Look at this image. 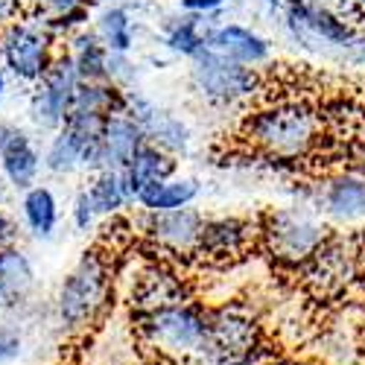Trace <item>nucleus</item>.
Segmentation results:
<instances>
[{"instance_id":"obj_1","label":"nucleus","mask_w":365,"mask_h":365,"mask_svg":"<svg viewBox=\"0 0 365 365\" xmlns=\"http://www.w3.org/2000/svg\"><path fill=\"white\" fill-rule=\"evenodd\" d=\"M240 132L266 155L295 161L322 143V117L304 100H278L242 117Z\"/></svg>"},{"instance_id":"obj_2","label":"nucleus","mask_w":365,"mask_h":365,"mask_svg":"<svg viewBox=\"0 0 365 365\" xmlns=\"http://www.w3.org/2000/svg\"><path fill=\"white\" fill-rule=\"evenodd\" d=\"M114 269L106 252L91 249L68 272L56 295V319L65 333H85L94 327L111 304Z\"/></svg>"},{"instance_id":"obj_3","label":"nucleus","mask_w":365,"mask_h":365,"mask_svg":"<svg viewBox=\"0 0 365 365\" xmlns=\"http://www.w3.org/2000/svg\"><path fill=\"white\" fill-rule=\"evenodd\" d=\"M199 354H205L210 365H255L263 354V330L246 307L225 304L207 313Z\"/></svg>"},{"instance_id":"obj_4","label":"nucleus","mask_w":365,"mask_h":365,"mask_svg":"<svg viewBox=\"0 0 365 365\" xmlns=\"http://www.w3.org/2000/svg\"><path fill=\"white\" fill-rule=\"evenodd\" d=\"M324 231H327L324 225H319L310 214L295 210V207L272 210V214H266L263 228H260L269 255L289 266L307 263L316 255V249L327 240Z\"/></svg>"},{"instance_id":"obj_5","label":"nucleus","mask_w":365,"mask_h":365,"mask_svg":"<svg viewBox=\"0 0 365 365\" xmlns=\"http://www.w3.org/2000/svg\"><path fill=\"white\" fill-rule=\"evenodd\" d=\"M193 85L207 103L234 106V103H242V100L257 94L260 76L252 68L237 65L231 58L205 47L193 58Z\"/></svg>"},{"instance_id":"obj_6","label":"nucleus","mask_w":365,"mask_h":365,"mask_svg":"<svg viewBox=\"0 0 365 365\" xmlns=\"http://www.w3.org/2000/svg\"><path fill=\"white\" fill-rule=\"evenodd\" d=\"M140 333L149 345H155L170 354H196L205 342V324L207 313H202L196 304H181L173 310H161L152 316H140Z\"/></svg>"},{"instance_id":"obj_7","label":"nucleus","mask_w":365,"mask_h":365,"mask_svg":"<svg viewBox=\"0 0 365 365\" xmlns=\"http://www.w3.org/2000/svg\"><path fill=\"white\" fill-rule=\"evenodd\" d=\"M129 301L140 319V316H152L161 310L181 307V304H190V287L167 266H146L132 284Z\"/></svg>"},{"instance_id":"obj_8","label":"nucleus","mask_w":365,"mask_h":365,"mask_svg":"<svg viewBox=\"0 0 365 365\" xmlns=\"http://www.w3.org/2000/svg\"><path fill=\"white\" fill-rule=\"evenodd\" d=\"M252 242H255V228L246 220H237V217L205 220L196 242V255H202L214 266H228L240 257H246Z\"/></svg>"},{"instance_id":"obj_9","label":"nucleus","mask_w":365,"mask_h":365,"mask_svg":"<svg viewBox=\"0 0 365 365\" xmlns=\"http://www.w3.org/2000/svg\"><path fill=\"white\" fill-rule=\"evenodd\" d=\"M129 120H135L138 129L143 132V140L149 146H158L161 152H185L190 143V132L187 126L175 120L170 111L152 106L143 97H126V111Z\"/></svg>"},{"instance_id":"obj_10","label":"nucleus","mask_w":365,"mask_h":365,"mask_svg":"<svg viewBox=\"0 0 365 365\" xmlns=\"http://www.w3.org/2000/svg\"><path fill=\"white\" fill-rule=\"evenodd\" d=\"M202 222L205 220L199 210L181 207V210H167V214H146L143 228H146V237L158 249L173 255H196Z\"/></svg>"},{"instance_id":"obj_11","label":"nucleus","mask_w":365,"mask_h":365,"mask_svg":"<svg viewBox=\"0 0 365 365\" xmlns=\"http://www.w3.org/2000/svg\"><path fill=\"white\" fill-rule=\"evenodd\" d=\"M36 292V269L18 246L0 249V313L12 322L29 307Z\"/></svg>"},{"instance_id":"obj_12","label":"nucleus","mask_w":365,"mask_h":365,"mask_svg":"<svg viewBox=\"0 0 365 365\" xmlns=\"http://www.w3.org/2000/svg\"><path fill=\"white\" fill-rule=\"evenodd\" d=\"M76 85H79V76H76L71 56L56 58V62L50 65V71L41 76V94H38V103H36V117L44 126H62L68 120Z\"/></svg>"},{"instance_id":"obj_13","label":"nucleus","mask_w":365,"mask_h":365,"mask_svg":"<svg viewBox=\"0 0 365 365\" xmlns=\"http://www.w3.org/2000/svg\"><path fill=\"white\" fill-rule=\"evenodd\" d=\"M307 266V281L316 292H339L356 278V257L339 240H324L316 255L304 263Z\"/></svg>"},{"instance_id":"obj_14","label":"nucleus","mask_w":365,"mask_h":365,"mask_svg":"<svg viewBox=\"0 0 365 365\" xmlns=\"http://www.w3.org/2000/svg\"><path fill=\"white\" fill-rule=\"evenodd\" d=\"M143 132L138 129L135 120H129L126 114H114L108 117V123L103 129V140H100V152H97V167L100 173H123L132 158L138 155V149L143 146Z\"/></svg>"},{"instance_id":"obj_15","label":"nucleus","mask_w":365,"mask_h":365,"mask_svg":"<svg viewBox=\"0 0 365 365\" xmlns=\"http://www.w3.org/2000/svg\"><path fill=\"white\" fill-rule=\"evenodd\" d=\"M4 53H6L9 68L21 79H41L53 65L47 38L29 26H12L9 29L6 41H4Z\"/></svg>"},{"instance_id":"obj_16","label":"nucleus","mask_w":365,"mask_h":365,"mask_svg":"<svg viewBox=\"0 0 365 365\" xmlns=\"http://www.w3.org/2000/svg\"><path fill=\"white\" fill-rule=\"evenodd\" d=\"M205 47L231 58L237 65H246V68L260 65L269 58V41L246 26H237V24H225V26H217L214 33H207Z\"/></svg>"},{"instance_id":"obj_17","label":"nucleus","mask_w":365,"mask_h":365,"mask_svg":"<svg viewBox=\"0 0 365 365\" xmlns=\"http://www.w3.org/2000/svg\"><path fill=\"white\" fill-rule=\"evenodd\" d=\"M173 173H175L173 155L161 152L158 146L143 143V146L138 149V155L132 158V164H129L123 173H120V178H123L126 196L135 199L140 190H146L149 185H158V181H167Z\"/></svg>"},{"instance_id":"obj_18","label":"nucleus","mask_w":365,"mask_h":365,"mask_svg":"<svg viewBox=\"0 0 365 365\" xmlns=\"http://www.w3.org/2000/svg\"><path fill=\"white\" fill-rule=\"evenodd\" d=\"M0 161L15 187H29L38 173V155L26 135L15 126H0Z\"/></svg>"},{"instance_id":"obj_19","label":"nucleus","mask_w":365,"mask_h":365,"mask_svg":"<svg viewBox=\"0 0 365 365\" xmlns=\"http://www.w3.org/2000/svg\"><path fill=\"white\" fill-rule=\"evenodd\" d=\"M289 21L298 24V26H307L310 33H316L319 38L330 41V44H354L356 41V33L333 12L327 9H319L313 6L310 0H301V4H289Z\"/></svg>"},{"instance_id":"obj_20","label":"nucleus","mask_w":365,"mask_h":365,"mask_svg":"<svg viewBox=\"0 0 365 365\" xmlns=\"http://www.w3.org/2000/svg\"><path fill=\"white\" fill-rule=\"evenodd\" d=\"M196 196H199V185L193 178H178V181L167 178V181H158V185H149L135 199L146 214H167V210L190 207Z\"/></svg>"},{"instance_id":"obj_21","label":"nucleus","mask_w":365,"mask_h":365,"mask_svg":"<svg viewBox=\"0 0 365 365\" xmlns=\"http://www.w3.org/2000/svg\"><path fill=\"white\" fill-rule=\"evenodd\" d=\"M324 207L336 220L365 217V181L359 175H336L324 190Z\"/></svg>"},{"instance_id":"obj_22","label":"nucleus","mask_w":365,"mask_h":365,"mask_svg":"<svg viewBox=\"0 0 365 365\" xmlns=\"http://www.w3.org/2000/svg\"><path fill=\"white\" fill-rule=\"evenodd\" d=\"M71 111L79 114H103L114 117L126 111V94H120L114 85H100V82H79Z\"/></svg>"},{"instance_id":"obj_23","label":"nucleus","mask_w":365,"mask_h":365,"mask_svg":"<svg viewBox=\"0 0 365 365\" xmlns=\"http://www.w3.org/2000/svg\"><path fill=\"white\" fill-rule=\"evenodd\" d=\"M24 220L36 237H50L58 222V205L47 187H29L24 196Z\"/></svg>"},{"instance_id":"obj_24","label":"nucleus","mask_w":365,"mask_h":365,"mask_svg":"<svg viewBox=\"0 0 365 365\" xmlns=\"http://www.w3.org/2000/svg\"><path fill=\"white\" fill-rule=\"evenodd\" d=\"M71 62L76 68L79 82H100L108 76V50L100 44L97 36H79Z\"/></svg>"},{"instance_id":"obj_25","label":"nucleus","mask_w":365,"mask_h":365,"mask_svg":"<svg viewBox=\"0 0 365 365\" xmlns=\"http://www.w3.org/2000/svg\"><path fill=\"white\" fill-rule=\"evenodd\" d=\"M85 196L91 199V205H94L97 214H108V217H114L129 199L126 187H123V178H120L117 173H100L94 178V185L85 190Z\"/></svg>"},{"instance_id":"obj_26","label":"nucleus","mask_w":365,"mask_h":365,"mask_svg":"<svg viewBox=\"0 0 365 365\" xmlns=\"http://www.w3.org/2000/svg\"><path fill=\"white\" fill-rule=\"evenodd\" d=\"M100 44L114 56H123L132 50V21L126 9H108L100 21Z\"/></svg>"},{"instance_id":"obj_27","label":"nucleus","mask_w":365,"mask_h":365,"mask_svg":"<svg viewBox=\"0 0 365 365\" xmlns=\"http://www.w3.org/2000/svg\"><path fill=\"white\" fill-rule=\"evenodd\" d=\"M167 47L181 53V56H190L196 58L202 50H205V36L199 33V26L193 18H185V21H178L167 29Z\"/></svg>"},{"instance_id":"obj_28","label":"nucleus","mask_w":365,"mask_h":365,"mask_svg":"<svg viewBox=\"0 0 365 365\" xmlns=\"http://www.w3.org/2000/svg\"><path fill=\"white\" fill-rule=\"evenodd\" d=\"M24 356V330L12 319H0V365H15Z\"/></svg>"},{"instance_id":"obj_29","label":"nucleus","mask_w":365,"mask_h":365,"mask_svg":"<svg viewBox=\"0 0 365 365\" xmlns=\"http://www.w3.org/2000/svg\"><path fill=\"white\" fill-rule=\"evenodd\" d=\"M94 220H97L94 205H91V199H88L85 193H79V196H76V207H73V222H76V228H79V231H88Z\"/></svg>"},{"instance_id":"obj_30","label":"nucleus","mask_w":365,"mask_h":365,"mask_svg":"<svg viewBox=\"0 0 365 365\" xmlns=\"http://www.w3.org/2000/svg\"><path fill=\"white\" fill-rule=\"evenodd\" d=\"M225 4V0H181V6L187 12H214Z\"/></svg>"},{"instance_id":"obj_31","label":"nucleus","mask_w":365,"mask_h":365,"mask_svg":"<svg viewBox=\"0 0 365 365\" xmlns=\"http://www.w3.org/2000/svg\"><path fill=\"white\" fill-rule=\"evenodd\" d=\"M12 237H15V228H12V222L6 220L4 210H0V249L12 246Z\"/></svg>"},{"instance_id":"obj_32","label":"nucleus","mask_w":365,"mask_h":365,"mask_svg":"<svg viewBox=\"0 0 365 365\" xmlns=\"http://www.w3.org/2000/svg\"><path fill=\"white\" fill-rule=\"evenodd\" d=\"M354 161H356V175L365 181V132L354 146Z\"/></svg>"},{"instance_id":"obj_33","label":"nucleus","mask_w":365,"mask_h":365,"mask_svg":"<svg viewBox=\"0 0 365 365\" xmlns=\"http://www.w3.org/2000/svg\"><path fill=\"white\" fill-rule=\"evenodd\" d=\"M47 4H50L53 9H58L62 15H68L71 9H76V6H79V0H47Z\"/></svg>"},{"instance_id":"obj_34","label":"nucleus","mask_w":365,"mask_h":365,"mask_svg":"<svg viewBox=\"0 0 365 365\" xmlns=\"http://www.w3.org/2000/svg\"><path fill=\"white\" fill-rule=\"evenodd\" d=\"M18 9V0H0V18H9Z\"/></svg>"},{"instance_id":"obj_35","label":"nucleus","mask_w":365,"mask_h":365,"mask_svg":"<svg viewBox=\"0 0 365 365\" xmlns=\"http://www.w3.org/2000/svg\"><path fill=\"white\" fill-rule=\"evenodd\" d=\"M0 97H4V73H0Z\"/></svg>"},{"instance_id":"obj_36","label":"nucleus","mask_w":365,"mask_h":365,"mask_svg":"<svg viewBox=\"0 0 365 365\" xmlns=\"http://www.w3.org/2000/svg\"><path fill=\"white\" fill-rule=\"evenodd\" d=\"M269 6H281V0H269Z\"/></svg>"},{"instance_id":"obj_37","label":"nucleus","mask_w":365,"mask_h":365,"mask_svg":"<svg viewBox=\"0 0 365 365\" xmlns=\"http://www.w3.org/2000/svg\"><path fill=\"white\" fill-rule=\"evenodd\" d=\"M359 6H362V9H365V0H359Z\"/></svg>"}]
</instances>
